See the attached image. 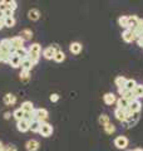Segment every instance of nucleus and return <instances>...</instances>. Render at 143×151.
Returning <instances> with one entry per match:
<instances>
[{
	"mask_svg": "<svg viewBox=\"0 0 143 151\" xmlns=\"http://www.w3.org/2000/svg\"><path fill=\"white\" fill-rule=\"evenodd\" d=\"M20 67H21V70H26V72H30L31 68L34 67V63H33L29 58H25L24 60H21Z\"/></svg>",
	"mask_w": 143,
	"mask_h": 151,
	"instance_id": "obj_15",
	"label": "nucleus"
},
{
	"mask_svg": "<svg viewBox=\"0 0 143 151\" xmlns=\"http://www.w3.org/2000/svg\"><path fill=\"white\" fill-rule=\"evenodd\" d=\"M50 101L51 102H58L59 101V94L58 93H51L50 94Z\"/></svg>",
	"mask_w": 143,
	"mask_h": 151,
	"instance_id": "obj_38",
	"label": "nucleus"
},
{
	"mask_svg": "<svg viewBox=\"0 0 143 151\" xmlns=\"http://www.w3.org/2000/svg\"><path fill=\"white\" fill-rule=\"evenodd\" d=\"M4 28V22H3V19H0V30H1Z\"/></svg>",
	"mask_w": 143,
	"mask_h": 151,
	"instance_id": "obj_43",
	"label": "nucleus"
},
{
	"mask_svg": "<svg viewBox=\"0 0 143 151\" xmlns=\"http://www.w3.org/2000/svg\"><path fill=\"white\" fill-rule=\"evenodd\" d=\"M20 79L21 81H28V79H29V72H26V70H21L20 72Z\"/></svg>",
	"mask_w": 143,
	"mask_h": 151,
	"instance_id": "obj_36",
	"label": "nucleus"
},
{
	"mask_svg": "<svg viewBox=\"0 0 143 151\" xmlns=\"http://www.w3.org/2000/svg\"><path fill=\"white\" fill-rule=\"evenodd\" d=\"M104 131H106L108 135H112V134H114V132H116V127H114L113 124H111V122H109L107 126H104Z\"/></svg>",
	"mask_w": 143,
	"mask_h": 151,
	"instance_id": "obj_34",
	"label": "nucleus"
},
{
	"mask_svg": "<svg viewBox=\"0 0 143 151\" xmlns=\"http://www.w3.org/2000/svg\"><path fill=\"white\" fill-rule=\"evenodd\" d=\"M0 19H4V13L0 12Z\"/></svg>",
	"mask_w": 143,
	"mask_h": 151,
	"instance_id": "obj_44",
	"label": "nucleus"
},
{
	"mask_svg": "<svg viewBox=\"0 0 143 151\" xmlns=\"http://www.w3.org/2000/svg\"><path fill=\"white\" fill-rule=\"evenodd\" d=\"M64 59H65V54L60 49H58L56 50V53H55V55H54V60L56 63H61Z\"/></svg>",
	"mask_w": 143,
	"mask_h": 151,
	"instance_id": "obj_29",
	"label": "nucleus"
},
{
	"mask_svg": "<svg viewBox=\"0 0 143 151\" xmlns=\"http://www.w3.org/2000/svg\"><path fill=\"white\" fill-rule=\"evenodd\" d=\"M139 38H143V33H142V34H141V37Z\"/></svg>",
	"mask_w": 143,
	"mask_h": 151,
	"instance_id": "obj_46",
	"label": "nucleus"
},
{
	"mask_svg": "<svg viewBox=\"0 0 143 151\" xmlns=\"http://www.w3.org/2000/svg\"><path fill=\"white\" fill-rule=\"evenodd\" d=\"M15 102H16V97L14 96V94H11V93H6L5 96H4V103H5V105L11 106V105H14Z\"/></svg>",
	"mask_w": 143,
	"mask_h": 151,
	"instance_id": "obj_18",
	"label": "nucleus"
},
{
	"mask_svg": "<svg viewBox=\"0 0 143 151\" xmlns=\"http://www.w3.org/2000/svg\"><path fill=\"white\" fill-rule=\"evenodd\" d=\"M3 22H4V27H8V28H13L14 25H15V19H14V17L4 18Z\"/></svg>",
	"mask_w": 143,
	"mask_h": 151,
	"instance_id": "obj_30",
	"label": "nucleus"
},
{
	"mask_svg": "<svg viewBox=\"0 0 143 151\" xmlns=\"http://www.w3.org/2000/svg\"><path fill=\"white\" fill-rule=\"evenodd\" d=\"M137 86V82L134 81V79H127V82H126V86H124V88L127 89V91H133L134 89V87Z\"/></svg>",
	"mask_w": 143,
	"mask_h": 151,
	"instance_id": "obj_31",
	"label": "nucleus"
},
{
	"mask_svg": "<svg viewBox=\"0 0 143 151\" xmlns=\"http://www.w3.org/2000/svg\"><path fill=\"white\" fill-rule=\"evenodd\" d=\"M8 63L10 64L13 68H18V67H20V64H21V59L19 58V57L15 53H14V54L10 55V58H9V62Z\"/></svg>",
	"mask_w": 143,
	"mask_h": 151,
	"instance_id": "obj_12",
	"label": "nucleus"
},
{
	"mask_svg": "<svg viewBox=\"0 0 143 151\" xmlns=\"http://www.w3.org/2000/svg\"><path fill=\"white\" fill-rule=\"evenodd\" d=\"M6 9H9L8 8V1H0V12H5Z\"/></svg>",
	"mask_w": 143,
	"mask_h": 151,
	"instance_id": "obj_37",
	"label": "nucleus"
},
{
	"mask_svg": "<svg viewBox=\"0 0 143 151\" xmlns=\"http://www.w3.org/2000/svg\"><path fill=\"white\" fill-rule=\"evenodd\" d=\"M40 52H41V47L40 44L38 43H34L29 47V49H28V58L34 64H36L39 62V58H40Z\"/></svg>",
	"mask_w": 143,
	"mask_h": 151,
	"instance_id": "obj_1",
	"label": "nucleus"
},
{
	"mask_svg": "<svg viewBox=\"0 0 143 151\" xmlns=\"http://www.w3.org/2000/svg\"><path fill=\"white\" fill-rule=\"evenodd\" d=\"M138 20H139V18H138L137 15H132L129 17V25H128V30H134L138 24Z\"/></svg>",
	"mask_w": 143,
	"mask_h": 151,
	"instance_id": "obj_23",
	"label": "nucleus"
},
{
	"mask_svg": "<svg viewBox=\"0 0 143 151\" xmlns=\"http://www.w3.org/2000/svg\"><path fill=\"white\" fill-rule=\"evenodd\" d=\"M114 116H116V119L118 121H121V122H126L128 120L126 110H119V108H116V111H114Z\"/></svg>",
	"mask_w": 143,
	"mask_h": 151,
	"instance_id": "obj_10",
	"label": "nucleus"
},
{
	"mask_svg": "<svg viewBox=\"0 0 143 151\" xmlns=\"http://www.w3.org/2000/svg\"><path fill=\"white\" fill-rule=\"evenodd\" d=\"M103 101H104V103H106V105L112 106L113 103L117 102V98H116V96H114L112 92H108V93H106V94L103 96Z\"/></svg>",
	"mask_w": 143,
	"mask_h": 151,
	"instance_id": "obj_11",
	"label": "nucleus"
},
{
	"mask_svg": "<svg viewBox=\"0 0 143 151\" xmlns=\"http://www.w3.org/2000/svg\"><path fill=\"white\" fill-rule=\"evenodd\" d=\"M13 116H14V119H15L16 121H21V120L25 119V113H24V111L21 110V108H16V110L14 111Z\"/></svg>",
	"mask_w": 143,
	"mask_h": 151,
	"instance_id": "obj_26",
	"label": "nucleus"
},
{
	"mask_svg": "<svg viewBox=\"0 0 143 151\" xmlns=\"http://www.w3.org/2000/svg\"><path fill=\"white\" fill-rule=\"evenodd\" d=\"M33 117H34V120L39 121V122H45L48 120V117H49V113L45 108H35L34 112H33Z\"/></svg>",
	"mask_w": 143,
	"mask_h": 151,
	"instance_id": "obj_2",
	"label": "nucleus"
},
{
	"mask_svg": "<svg viewBox=\"0 0 143 151\" xmlns=\"http://www.w3.org/2000/svg\"><path fill=\"white\" fill-rule=\"evenodd\" d=\"M8 8L10 9V10L14 12L18 8V3L15 1V0H10V1H8Z\"/></svg>",
	"mask_w": 143,
	"mask_h": 151,
	"instance_id": "obj_35",
	"label": "nucleus"
},
{
	"mask_svg": "<svg viewBox=\"0 0 143 151\" xmlns=\"http://www.w3.org/2000/svg\"><path fill=\"white\" fill-rule=\"evenodd\" d=\"M28 18H29L30 20L35 22L40 18V12L38 10V9H30V10L28 12Z\"/></svg>",
	"mask_w": 143,
	"mask_h": 151,
	"instance_id": "obj_17",
	"label": "nucleus"
},
{
	"mask_svg": "<svg viewBox=\"0 0 143 151\" xmlns=\"http://www.w3.org/2000/svg\"><path fill=\"white\" fill-rule=\"evenodd\" d=\"M15 54H16L21 60H24L25 58H28V49H25V48L18 49V50H15Z\"/></svg>",
	"mask_w": 143,
	"mask_h": 151,
	"instance_id": "obj_32",
	"label": "nucleus"
},
{
	"mask_svg": "<svg viewBox=\"0 0 143 151\" xmlns=\"http://www.w3.org/2000/svg\"><path fill=\"white\" fill-rule=\"evenodd\" d=\"M10 45L14 50H18V49H21L24 48V40L21 39L20 37H14L10 39Z\"/></svg>",
	"mask_w": 143,
	"mask_h": 151,
	"instance_id": "obj_6",
	"label": "nucleus"
},
{
	"mask_svg": "<svg viewBox=\"0 0 143 151\" xmlns=\"http://www.w3.org/2000/svg\"><path fill=\"white\" fill-rule=\"evenodd\" d=\"M40 126H41V122L36 121V120H33L30 122V130H31V132H39Z\"/></svg>",
	"mask_w": 143,
	"mask_h": 151,
	"instance_id": "obj_28",
	"label": "nucleus"
},
{
	"mask_svg": "<svg viewBox=\"0 0 143 151\" xmlns=\"http://www.w3.org/2000/svg\"><path fill=\"white\" fill-rule=\"evenodd\" d=\"M4 151H16V147L14 145H8L4 147Z\"/></svg>",
	"mask_w": 143,
	"mask_h": 151,
	"instance_id": "obj_40",
	"label": "nucleus"
},
{
	"mask_svg": "<svg viewBox=\"0 0 143 151\" xmlns=\"http://www.w3.org/2000/svg\"><path fill=\"white\" fill-rule=\"evenodd\" d=\"M58 45H50V47H46V48L43 50V55H44L45 59H54V55L56 53V50H58Z\"/></svg>",
	"mask_w": 143,
	"mask_h": 151,
	"instance_id": "obj_3",
	"label": "nucleus"
},
{
	"mask_svg": "<svg viewBox=\"0 0 143 151\" xmlns=\"http://www.w3.org/2000/svg\"><path fill=\"white\" fill-rule=\"evenodd\" d=\"M118 24L121 25L122 28H124V29H128V25H129V17H127V15L119 17V19H118Z\"/></svg>",
	"mask_w": 143,
	"mask_h": 151,
	"instance_id": "obj_22",
	"label": "nucleus"
},
{
	"mask_svg": "<svg viewBox=\"0 0 143 151\" xmlns=\"http://www.w3.org/2000/svg\"><path fill=\"white\" fill-rule=\"evenodd\" d=\"M114 145H116V147L119 150L126 149L128 146V139L126 136H118V137H116V140H114Z\"/></svg>",
	"mask_w": 143,
	"mask_h": 151,
	"instance_id": "obj_5",
	"label": "nucleus"
},
{
	"mask_svg": "<svg viewBox=\"0 0 143 151\" xmlns=\"http://www.w3.org/2000/svg\"><path fill=\"white\" fill-rule=\"evenodd\" d=\"M18 130L20 131V132H26V131H29L30 130V121L29 120H26V119H24L21 121H18Z\"/></svg>",
	"mask_w": 143,
	"mask_h": 151,
	"instance_id": "obj_7",
	"label": "nucleus"
},
{
	"mask_svg": "<svg viewBox=\"0 0 143 151\" xmlns=\"http://www.w3.org/2000/svg\"><path fill=\"white\" fill-rule=\"evenodd\" d=\"M13 10H10V9H6L5 12H4V18H10V17H13Z\"/></svg>",
	"mask_w": 143,
	"mask_h": 151,
	"instance_id": "obj_39",
	"label": "nucleus"
},
{
	"mask_svg": "<svg viewBox=\"0 0 143 151\" xmlns=\"http://www.w3.org/2000/svg\"><path fill=\"white\" fill-rule=\"evenodd\" d=\"M122 38H123V40L124 42H127V43H132V42L137 40L134 33H133L132 30H128V29H126L124 32L122 33Z\"/></svg>",
	"mask_w": 143,
	"mask_h": 151,
	"instance_id": "obj_8",
	"label": "nucleus"
},
{
	"mask_svg": "<svg viewBox=\"0 0 143 151\" xmlns=\"http://www.w3.org/2000/svg\"><path fill=\"white\" fill-rule=\"evenodd\" d=\"M99 124H101L103 127L104 126H107L109 124V116L106 115V113H103V115L99 116Z\"/></svg>",
	"mask_w": 143,
	"mask_h": 151,
	"instance_id": "obj_33",
	"label": "nucleus"
},
{
	"mask_svg": "<svg viewBox=\"0 0 143 151\" xmlns=\"http://www.w3.org/2000/svg\"><path fill=\"white\" fill-rule=\"evenodd\" d=\"M128 151H132V150H128Z\"/></svg>",
	"mask_w": 143,
	"mask_h": 151,
	"instance_id": "obj_47",
	"label": "nucleus"
},
{
	"mask_svg": "<svg viewBox=\"0 0 143 151\" xmlns=\"http://www.w3.org/2000/svg\"><path fill=\"white\" fill-rule=\"evenodd\" d=\"M117 108H119V110H127L128 107H129V102H128L127 100H124V98H118L117 100Z\"/></svg>",
	"mask_w": 143,
	"mask_h": 151,
	"instance_id": "obj_20",
	"label": "nucleus"
},
{
	"mask_svg": "<svg viewBox=\"0 0 143 151\" xmlns=\"http://www.w3.org/2000/svg\"><path fill=\"white\" fill-rule=\"evenodd\" d=\"M9 117H10V112H5V113H4V119H9Z\"/></svg>",
	"mask_w": 143,
	"mask_h": 151,
	"instance_id": "obj_42",
	"label": "nucleus"
},
{
	"mask_svg": "<svg viewBox=\"0 0 143 151\" xmlns=\"http://www.w3.org/2000/svg\"><path fill=\"white\" fill-rule=\"evenodd\" d=\"M25 149L28 151H36L39 149V142H38L36 140L31 139V140H28L26 144H25Z\"/></svg>",
	"mask_w": 143,
	"mask_h": 151,
	"instance_id": "obj_13",
	"label": "nucleus"
},
{
	"mask_svg": "<svg viewBox=\"0 0 143 151\" xmlns=\"http://www.w3.org/2000/svg\"><path fill=\"white\" fill-rule=\"evenodd\" d=\"M128 110L131 111V113H139V111L142 110V103L139 100H136L129 103V107H128Z\"/></svg>",
	"mask_w": 143,
	"mask_h": 151,
	"instance_id": "obj_9",
	"label": "nucleus"
},
{
	"mask_svg": "<svg viewBox=\"0 0 143 151\" xmlns=\"http://www.w3.org/2000/svg\"><path fill=\"white\" fill-rule=\"evenodd\" d=\"M82 49H83V47H82V44L80 43H78V42H73L70 45H69V50H70V53H73V54H79L80 52H82Z\"/></svg>",
	"mask_w": 143,
	"mask_h": 151,
	"instance_id": "obj_14",
	"label": "nucleus"
},
{
	"mask_svg": "<svg viewBox=\"0 0 143 151\" xmlns=\"http://www.w3.org/2000/svg\"><path fill=\"white\" fill-rule=\"evenodd\" d=\"M19 37H20L24 42H25V40H30L33 38V32L30 29H23L20 32V35H19Z\"/></svg>",
	"mask_w": 143,
	"mask_h": 151,
	"instance_id": "obj_21",
	"label": "nucleus"
},
{
	"mask_svg": "<svg viewBox=\"0 0 143 151\" xmlns=\"http://www.w3.org/2000/svg\"><path fill=\"white\" fill-rule=\"evenodd\" d=\"M126 82H127V78L123 77V76H118V77L116 78V81H114V83H116V86L118 88H124Z\"/></svg>",
	"mask_w": 143,
	"mask_h": 151,
	"instance_id": "obj_27",
	"label": "nucleus"
},
{
	"mask_svg": "<svg viewBox=\"0 0 143 151\" xmlns=\"http://www.w3.org/2000/svg\"><path fill=\"white\" fill-rule=\"evenodd\" d=\"M20 108L24 111V113H33V112H34V110H35L34 106H33V103L29 102V101L21 103V107Z\"/></svg>",
	"mask_w": 143,
	"mask_h": 151,
	"instance_id": "obj_16",
	"label": "nucleus"
},
{
	"mask_svg": "<svg viewBox=\"0 0 143 151\" xmlns=\"http://www.w3.org/2000/svg\"><path fill=\"white\" fill-rule=\"evenodd\" d=\"M133 33H134L136 38H139L141 37V34L143 33V19L139 18V20H138V24L136 27V29L133 30Z\"/></svg>",
	"mask_w": 143,
	"mask_h": 151,
	"instance_id": "obj_25",
	"label": "nucleus"
},
{
	"mask_svg": "<svg viewBox=\"0 0 143 151\" xmlns=\"http://www.w3.org/2000/svg\"><path fill=\"white\" fill-rule=\"evenodd\" d=\"M138 120H139V116H138V113H132V116L131 117H128V120L126 121V124L128 127H132V126H134Z\"/></svg>",
	"mask_w": 143,
	"mask_h": 151,
	"instance_id": "obj_19",
	"label": "nucleus"
},
{
	"mask_svg": "<svg viewBox=\"0 0 143 151\" xmlns=\"http://www.w3.org/2000/svg\"><path fill=\"white\" fill-rule=\"evenodd\" d=\"M133 151H143V149H139V147H138V149H136V150H133Z\"/></svg>",
	"mask_w": 143,
	"mask_h": 151,
	"instance_id": "obj_45",
	"label": "nucleus"
},
{
	"mask_svg": "<svg viewBox=\"0 0 143 151\" xmlns=\"http://www.w3.org/2000/svg\"><path fill=\"white\" fill-rule=\"evenodd\" d=\"M132 92H133V96H134L137 100L138 98H142L143 97V84H137Z\"/></svg>",
	"mask_w": 143,
	"mask_h": 151,
	"instance_id": "obj_24",
	"label": "nucleus"
},
{
	"mask_svg": "<svg viewBox=\"0 0 143 151\" xmlns=\"http://www.w3.org/2000/svg\"><path fill=\"white\" fill-rule=\"evenodd\" d=\"M39 134L43 136V137H49V136L53 134V126L50 124H46V122H43L39 130Z\"/></svg>",
	"mask_w": 143,
	"mask_h": 151,
	"instance_id": "obj_4",
	"label": "nucleus"
},
{
	"mask_svg": "<svg viewBox=\"0 0 143 151\" xmlns=\"http://www.w3.org/2000/svg\"><path fill=\"white\" fill-rule=\"evenodd\" d=\"M137 43L141 48H143V38H137Z\"/></svg>",
	"mask_w": 143,
	"mask_h": 151,
	"instance_id": "obj_41",
	"label": "nucleus"
}]
</instances>
